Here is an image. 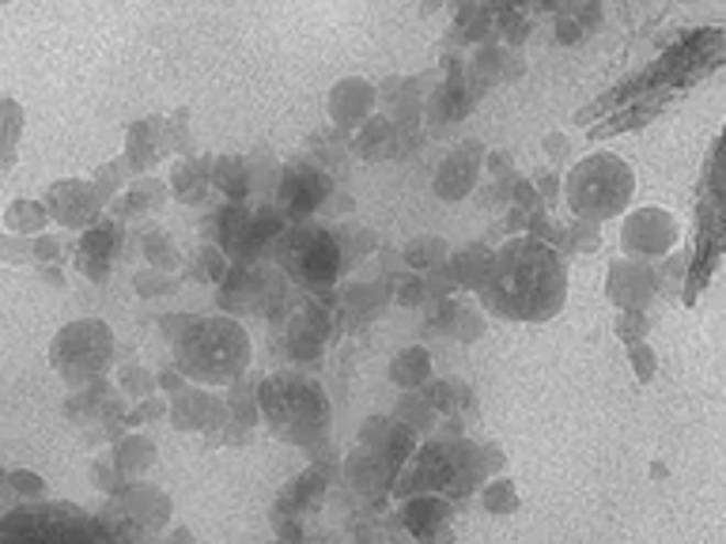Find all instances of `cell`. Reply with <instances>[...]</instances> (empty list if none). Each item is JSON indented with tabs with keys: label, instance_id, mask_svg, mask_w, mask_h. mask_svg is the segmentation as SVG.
<instances>
[{
	"label": "cell",
	"instance_id": "obj_52",
	"mask_svg": "<svg viewBox=\"0 0 726 544\" xmlns=\"http://www.w3.org/2000/svg\"><path fill=\"white\" fill-rule=\"evenodd\" d=\"M617 333L625 336L628 344H639V341H644V333H647V318L644 314H628V310H625V314H620V322H617Z\"/></svg>",
	"mask_w": 726,
	"mask_h": 544
},
{
	"label": "cell",
	"instance_id": "obj_36",
	"mask_svg": "<svg viewBox=\"0 0 726 544\" xmlns=\"http://www.w3.org/2000/svg\"><path fill=\"white\" fill-rule=\"evenodd\" d=\"M310 163H315L322 175H330V170H337L341 175L344 163H349V141H344L341 129H322V133L310 136Z\"/></svg>",
	"mask_w": 726,
	"mask_h": 544
},
{
	"label": "cell",
	"instance_id": "obj_50",
	"mask_svg": "<svg viewBox=\"0 0 726 544\" xmlns=\"http://www.w3.org/2000/svg\"><path fill=\"white\" fill-rule=\"evenodd\" d=\"M163 417H167V401H163V397L155 393V397H144V401L136 404V409L125 417V423L141 428V423H155V420H163Z\"/></svg>",
	"mask_w": 726,
	"mask_h": 544
},
{
	"label": "cell",
	"instance_id": "obj_37",
	"mask_svg": "<svg viewBox=\"0 0 726 544\" xmlns=\"http://www.w3.org/2000/svg\"><path fill=\"white\" fill-rule=\"evenodd\" d=\"M499 80H504V49L481 46L470 65H465V88H470V95H477L496 88Z\"/></svg>",
	"mask_w": 726,
	"mask_h": 544
},
{
	"label": "cell",
	"instance_id": "obj_56",
	"mask_svg": "<svg viewBox=\"0 0 726 544\" xmlns=\"http://www.w3.org/2000/svg\"><path fill=\"white\" fill-rule=\"evenodd\" d=\"M12 480H15V488H20L23 496H31V499H34V503H38L42 491H46V484H42V477H34V473H15Z\"/></svg>",
	"mask_w": 726,
	"mask_h": 544
},
{
	"label": "cell",
	"instance_id": "obj_49",
	"mask_svg": "<svg viewBox=\"0 0 726 544\" xmlns=\"http://www.w3.org/2000/svg\"><path fill=\"white\" fill-rule=\"evenodd\" d=\"M394 302H397V307H405V310L428 307V291H424V280H420L417 273H413L405 284H397V288H394Z\"/></svg>",
	"mask_w": 726,
	"mask_h": 544
},
{
	"label": "cell",
	"instance_id": "obj_45",
	"mask_svg": "<svg viewBox=\"0 0 726 544\" xmlns=\"http://www.w3.org/2000/svg\"><path fill=\"white\" fill-rule=\"evenodd\" d=\"M178 288H182V273L148 269L136 276V291H141V296H175Z\"/></svg>",
	"mask_w": 726,
	"mask_h": 544
},
{
	"label": "cell",
	"instance_id": "obj_22",
	"mask_svg": "<svg viewBox=\"0 0 726 544\" xmlns=\"http://www.w3.org/2000/svg\"><path fill=\"white\" fill-rule=\"evenodd\" d=\"M470 107H473V95L465 88V80H443L428 99H424V121H428L436 136H447L458 121L465 118Z\"/></svg>",
	"mask_w": 726,
	"mask_h": 544
},
{
	"label": "cell",
	"instance_id": "obj_14",
	"mask_svg": "<svg viewBox=\"0 0 726 544\" xmlns=\"http://www.w3.org/2000/svg\"><path fill=\"white\" fill-rule=\"evenodd\" d=\"M167 420L175 431H197V435L209 438L231 417H228V401L220 393L205 390V386H186V390L167 401Z\"/></svg>",
	"mask_w": 726,
	"mask_h": 544
},
{
	"label": "cell",
	"instance_id": "obj_19",
	"mask_svg": "<svg viewBox=\"0 0 726 544\" xmlns=\"http://www.w3.org/2000/svg\"><path fill=\"white\" fill-rule=\"evenodd\" d=\"M620 242H625V249L632 254V262L636 257L666 254V249L678 242V223H673L662 209H639L625 220Z\"/></svg>",
	"mask_w": 726,
	"mask_h": 544
},
{
	"label": "cell",
	"instance_id": "obj_3",
	"mask_svg": "<svg viewBox=\"0 0 726 544\" xmlns=\"http://www.w3.org/2000/svg\"><path fill=\"white\" fill-rule=\"evenodd\" d=\"M257 409L270 420V431L280 443L299 446L310 462H322L333 454L330 443V397L315 378H302L296 370L262 378L257 386Z\"/></svg>",
	"mask_w": 726,
	"mask_h": 544
},
{
	"label": "cell",
	"instance_id": "obj_18",
	"mask_svg": "<svg viewBox=\"0 0 726 544\" xmlns=\"http://www.w3.org/2000/svg\"><path fill=\"white\" fill-rule=\"evenodd\" d=\"M118 507L125 511L129 522L144 533V537H160L170 525V514H175V503L163 488H155L148 480H133L125 484V491L118 496Z\"/></svg>",
	"mask_w": 726,
	"mask_h": 544
},
{
	"label": "cell",
	"instance_id": "obj_1",
	"mask_svg": "<svg viewBox=\"0 0 726 544\" xmlns=\"http://www.w3.org/2000/svg\"><path fill=\"white\" fill-rule=\"evenodd\" d=\"M564 296L568 276L557 249L526 235H515L492 254L477 302H484V310L507 318V322H549L552 314H560Z\"/></svg>",
	"mask_w": 726,
	"mask_h": 544
},
{
	"label": "cell",
	"instance_id": "obj_26",
	"mask_svg": "<svg viewBox=\"0 0 726 544\" xmlns=\"http://www.w3.org/2000/svg\"><path fill=\"white\" fill-rule=\"evenodd\" d=\"M424 401L436 409V417H462V412H477V397H473L470 386L462 378H431L424 386Z\"/></svg>",
	"mask_w": 726,
	"mask_h": 544
},
{
	"label": "cell",
	"instance_id": "obj_48",
	"mask_svg": "<svg viewBox=\"0 0 726 544\" xmlns=\"http://www.w3.org/2000/svg\"><path fill=\"white\" fill-rule=\"evenodd\" d=\"M409 276H413V269L405 265L402 249H383V276H378V280H383L386 288H397V284H405Z\"/></svg>",
	"mask_w": 726,
	"mask_h": 544
},
{
	"label": "cell",
	"instance_id": "obj_44",
	"mask_svg": "<svg viewBox=\"0 0 726 544\" xmlns=\"http://www.w3.org/2000/svg\"><path fill=\"white\" fill-rule=\"evenodd\" d=\"M144 254H148V262H152V269H163V273H175L178 265H182V257L175 254V246H170V238L163 235V231H148L144 235Z\"/></svg>",
	"mask_w": 726,
	"mask_h": 544
},
{
	"label": "cell",
	"instance_id": "obj_42",
	"mask_svg": "<svg viewBox=\"0 0 726 544\" xmlns=\"http://www.w3.org/2000/svg\"><path fill=\"white\" fill-rule=\"evenodd\" d=\"M451 336H458L462 344H473L484 336V310L481 302L473 299H458L454 296V322H451Z\"/></svg>",
	"mask_w": 726,
	"mask_h": 544
},
{
	"label": "cell",
	"instance_id": "obj_35",
	"mask_svg": "<svg viewBox=\"0 0 726 544\" xmlns=\"http://www.w3.org/2000/svg\"><path fill=\"white\" fill-rule=\"evenodd\" d=\"M155 457H160V451H155L152 438L125 435L114 446V469L121 473V477H144V473H148L152 465H155Z\"/></svg>",
	"mask_w": 726,
	"mask_h": 544
},
{
	"label": "cell",
	"instance_id": "obj_57",
	"mask_svg": "<svg viewBox=\"0 0 726 544\" xmlns=\"http://www.w3.org/2000/svg\"><path fill=\"white\" fill-rule=\"evenodd\" d=\"M526 73V57L518 49H504V80H518Z\"/></svg>",
	"mask_w": 726,
	"mask_h": 544
},
{
	"label": "cell",
	"instance_id": "obj_10",
	"mask_svg": "<svg viewBox=\"0 0 726 544\" xmlns=\"http://www.w3.org/2000/svg\"><path fill=\"white\" fill-rule=\"evenodd\" d=\"M333 189L337 186L330 181V175H322L310 159H292L284 163L280 186H276V209L288 215V223H302L326 209Z\"/></svg>",
	"mask_w": 726,
	"mask_h": 544
},
{
	"label": "cell",
	"instance_id": "obj_58",
	"mask_svg": "<svg viewBox=\"0 0 726 544\" xmlns=\"http://www.w3.org/2000/svg\"><path fill=\"white\" fill-rule=\"evenodd\" d=\"M544 152H549L552 163H564L568 159V136H560V133L544 136Z\"/></svg>",
	"mask_w": 726,
	"mask_h": 544
},
{
	"label": "cell",
	"instance_id": "obj_23",
	"mask_svg": "<svg viewBox=\"0 0 726 544\" xmlns=\"http://www.w3.org/2000/svg\"><path fill=\"white\" fill-rule=\"evenodd\" d=\"M386 302H394V288H386L383 280H367V284L356 280L337 291V314L344 318V325H363L383 314Z\"/></svg>",
	"mask_w": 726,
	"mask_h": 544
},
{
	"label": "cell",
	"instance_id": "obj_9",
	"mask_svg": "<svg viewBox=\"0 0 726 544\" xmlns=\"http://www.w3.org/2000/svg\"><path fill=\"white\" fill-rule=\"evenodd\" d=\"M220 310L228 318H265L270 325H288L296 299H292L288 276L273 265H231L220 284Z\"/></svg>",
	"mask_w": 726,
	"mask_h": 544
},
{
	"label": "cell",
	"instance_id": "obj_16",
	"mask_svg": "<svg viewBox=\"0 0 726 544\" xmlns=\"http://www.w3.org/2000/svg\"><path fill=\"white\" fill-rule=\"evenodd\" d=\"M360 451L375 454L394 477H402V469L409 465V457L417 454L420 438L413 431H405L394 417H367L360 428Z\"/></svg>",
	"mask_w": 726,
	"mask_h": 544
},
{
	"label": "cell",
	"instance_id": "obj_7",
	"mask_svg": "<svg viewBox=\"0 0 726 544\" xmlns=\"http://www.w3.org/2000/svg\"><path fill=\"white\" fill-rule=\"evenodd\" d=\"M726 249V129L715 144L712 159H707L704 181H700V201H696V249L693 265H689V284L685 299L696 302L700 288L707 284V276L715 273Z\"/></svg>",
	"mask_w": 726,
	"mask_h": 544
},
{
	"label": "cell",
	"instance_id": "obj_27",
	"mask_svg": "<svg viewBox=\"0 0 726 544\" xmlns=\"http://www.w3.org/2000/svg\"><path fill=\"white\" fill-rule=\"evenodd\" d=\"M349 152L360 155L363 163L391 159V155H394V125H391V118H386V114H371L356 129V133H352Z\"/></svg>",
	"mask_w": 726,
	"mask_h": 544
},
{
	"label": "cell",
	"instance_id": "obj_33",
	"mask_svg": "<svg viewBox=\"0 0 726 544\" xmlns=\"http://www.w3.org/2000/svg\"><path fill=\"white\" fill-rule=\"evenodd\" d=\"M246 163V181H250V197H276V186H280L284 163L276 159L270 148H254L250 155H242Z\"/></svg>",
	"mask_w": 726,
	"mask_h": 544
},
{
	"label": "cell",
	"instance_id": "obj_24",
	"mask_svg": "<svg viewBox=\"0 0 726 544\" xmlns=\"http://www.w3.org/2000/svg\"><path fill=\"white\" fill-rule=\"evenodd\" d=\"M492 254L496 249L488 246V242H465V246L451 249V257H447V269H451L454 284L462 291H481L484 276H488V265H492Z\"/></svg>",
	"mask_w": 726,
	"mask_h": 544
},
{
	"label": "cell",
	"instance_id": "obj_59",
	"mask_svg": "<svg viewBox=\"0 0 726 544\" xmlns=\"http://www.w3.org/2000/svg\"><path fill=\"white\" fill-rule=\"evenodd\" d=\"M163 541H167V544H194V533H189L186 525H175V530H170Z\"/></svg>",
	"mask_w": 726,
	"mask_h": 544
},
{
	"label": "cell",
	"instance_id": "obj_38",
	"mask_svg": "<svg viewBox=\"0 0 726 544\" xmlns=\"http://www.w3.org/2000/svg\"><path fill=\"white\" fill-rule=\"evenodd\" d=\"M402 254H405V265H409L413 273H428V269L447 265V257H451V242L439 238V235H417V238H409V246H405Z\"/></svg>",
	"mask_w": 726,
	"mask_h": 544
},
{
	"label": "cell",
	"instance_id": "obj_54",
	"mask_svg": "<svg viewBox=\"0 0 726 544\" xmlns=\"http://www.w3.org/2000/svg\"><path fill=\"white\" fill-rule=\"evenodd\" d=\"M194 318H197V314H163V318H160V333L167 336L170 344H175L178 336L186 333L189 325H194Z\"/></svg>",
	"mask_w": 726,
	"mask_h": 544
},
{
	"label": "cell",
	"instance_id": "obj_8",
	"mask_svg": "<svg viewBox=\"0 0 726 544\" xmlns=\"http://www.w3.org/2000/svg\"><path fill=\"white\" fill-rule=\"evenodd\" d=\"M273 257L276 269L288 276V284L310 291V296L330 291L333 280L341 276V254H337L333 231L315 220L288 223V231L273 246Z\"/></svg>",
	"mask_w": 726,
	"mask_h": 544
},
{
	"label": "cell",
	"instance_id": "obj_55",
	"mask_svg": "<svg viewBox=\"0 0 726 544\" xmlns=\"http://www.w3.org/2000/svg\"><path fill=\"white\" fill-rule=\"evenodd\" d=\"M534 189H538V201L549 209V204H557V193H560V178L552 175V170H541L538 178H534Z\"/></svg>",
	"mask_w": 726,
	"mask_h": 544
},
{
	"label": "cell",
	"instance_id": "obj_39",
	"mask_svg": "<svg viewBox=\"0 0 726 544\" xmlns=\"http://www.w3.org/2000/svg\"><path fill=\"white\" fill-rule=\"evenodd\" d=\"M228 269H231V262L223 257V249L209 246V242H201V246L189 254V280H197V284H216V288H220Z\"/></svg>",
	"mask_w": 726,
	"mask_h": 544
},
{
	"label": "cell",
	"instance_id": "obj_43",
	"mask_svg": "<svg viewBox=\"0 0 726 544\" xmlns=\"http://www.w3.org/2000/svg\"><path fill=\"white\" fill-rule=\"evenodd\" d=\"M118 386H121V393L136 397V401L160 393V386H155V375H152L148 367H136V363H125V367L118 370Z\"/></svg>",
	"mask_w": 726,
	"mask_h": 544
},
{
	"label": "cell",
	"instance_id": "obj_4",
	"mask_svg": "<svg viewBox=\"0 0 726 544\" xmlns=\"http://www.w3.org/2000/svg\"><path fill=\"white\" fill-rule=\"evenodd\" d=\"M250 356H254L250 333L228 314L194 318V325L175 341V367L182 370V378L205 386V390L209 386H231L235 378L246 375Z\"/></svg>",
	"mask_w": 726,
	"mask_h": 544
},
{
	"label": "cell",
	"instance_id": "obj_28",
	"mask_svg": "<svg viewBox=\"0 0 726 544\" xmlns=\"http://www.w3.org/2000/svg\"><path fill=\"white\" fill-rule=\"evenodd\" d=\"M391 382L405 393H417L431 382V352L424 344H409L391 363Z\"/></svg>",
	"mask_w": 726,
	"mask_h": 544
},
{
	"label": "cell",
	"instance_id": "obj_13",
	"mask_svg": "<svg viewBox=\"0 0 726 544\" xmlns=\"http://www.w3.org/2000/svg\"><path fill=\"white\" fill-rule=\"evenodd\" d=\"M394 480H397L394 473L386 469L375 454L360 451V446L341 462V484L349 488V496L356 499L360 511H371V514L386 511V499H391Z\"/></svg>",
	"mask_w": 726,
	"mask_h": 544
},
{
	"label": "cell",
	"instance_id": "obj_17",
	"mask_svg": "<svg viewBox=\"0 0 726 544\" xmlns=\"http://www.w3.org/2000/svg\"><path fill=\"white\" fill-rule=\"evenodd\" d=\"M484 155H488L484 152V144L462 141L443 163H439L436 178H431L439 201H462V197H470L473 189H477V178L484 170Z\"/></svg>",
	"mask_w": 726,
	"mask_h": 544
},
{
	"label": "cell",
	"instance_id": "obj_30",
	"mask_svg": "<svg viewBox=\"0 0 726 544\" xmlns=\"http://www.w3.org/2000/svg\"><path fill=\"white\" fill-rule=\"evenodd\" d=\"M330 231L337 242V254H341V273L356 269L363 257L378 249V235L371 227H360V223H337Z\"/></svg>",
	"mask_w": 726,
	"mask_h": 544
},
{
	"label": "cell",
	"instance_id": "obj_29",
	"mask_svg": "<svg viewBox=\"0 0 726 544\" xmlns=\"http://www.w3.org/2000/svg\"><path fill=\"white\" fill-rule=\"evenodd\" d=\"M209 186L220 189V193L228 197V204H246L250 181H246V163H242V155H212Z\"/></svg>",
	"mask_w": 726,
	"mask_h": 544
},
{
	"label": "cell",
	"instance_id": "obj_12",
	"mask_svg": "<svg viewBox=\"0 0 726 544\" xmlns=\"http://www.w3.org/2000/svg\"><path fill=\"white\" fill-rule=\"evenodd\" d=\"M65 344H76V352H57V367H65V375L73 382L80 378H99L110 363V352H114V336L102 322H76L61 333Z\"/></svg>",
	"mask_w": 726,
	"mask_h": 544
},
{
	"label": "cell",
	"instance_id": "obj_31",
	"mask_svg": "<svg viewBox=\"0 0 726 544\" xmlns=\"http://www.w3.org/2000/svg\"><path fill=\"white\" fill-rule=\"evenodd\" d=\"M391 417L402 423L405 431H413V435L420 438H428V435H436V428H439V417H436V409H431L428 401H424V393L417 390V393H402L394 401V412Z\"/></svg>",
	"mask_w": 726,
	"mask_h": 544
},
{
	"label": "cell",
	"instance_id": "obj_40",
	"mask_svg": "<svg viewBox=\"0 0 726 544\" xmlns=\"http://www.w3.org/2000/svg\"><path fill=\"white\" fill-rule=\"evenodd\" d=\"M167 193L170 189L163 186V181H155V178H141L133 186V193L125 197V201H118L114 209H118V215H141V212H155V209H163V201H167Z\"/></svg>",
	"mask_w": 726,
	"mask_h": 544
},
{
	"label": "cell",
	"instance_id": "obj_47",
	"mask_svg": "<svg viewBox=\"0 0 726 544\" xmlns=\"http://www.w3.org/2000/svg\"><path fill=\"white\" fill-rule=\"evenodd\" d=\"M424 144H428V133H424V125L420 129H394V155H391V159L409 163L413 155L424 152Z\"/></svg>",
	"mask_w": 726,
	"mask_h": 544
},
{
	"label": "cell",
	"instance_id": "obj_53",
	"mask_svg": "<svg viewBox=\"0 0 726 544\" xmlns=\"http://www.w3.org/2000/svg\"><path fill=\"white\" fill-rule=\"evenodd\" d=\"M155 386H160L163 393L175 397V393L186 390V378H182V370L175 367V363H167V367H163V370H155Z\"/></svg>",
	"mask_w": 726,
	"mask_h": 544
},
{
	"label": "cell",
	"instance_id": "obj_46",
	"mask_svg": "<svg viewBox=\"0 0 726 544\" xmlns=\"http://www.w3.org/2000/svg\"><path fill=\"white\" fill-rule=\"evenodd\" d=\"M420 280H424V291H428V302L454 299V291H458V284H454V276H451V269H447V265L420 273Z\"/></svg>",
	"mask_w": 726,
	"mask_h": 544
},
{
	"label": "cell",
	"instance_id": "obj_11",
	"mask_svg": "<svg viewBox=\"0 0 726 544\" xmlns=\"http://www.w3.org/2000/svg\"><path fill=\"white\" fill-rule=\"evenodd\" d=\"M341 477V462L330 454L322 457V462H310L307 469L299 473V477H292L284 484V491L276 496L273 503V525L280 522H302V514H310L318 503L326 499V491H330V484Z\"/></svg>",
	"mask_w": 726,
	"mask_h": 544
},
{
	"label": "cell",
	"instance_id": "obj_5",
	"mask_svg": "<svg viewBox=\"0 0 726 544\" xmlns=\"http://www.w3.org/2000/svg\"><path fill=\"white\" fill-rule=\"evenodd\" d=\"M0 544H118L99 518L73 503H38L15 507L0 518Z\"/></svg>",
	"mask_w": 726,
	"mask_h": 544
},
{
	"label": "cell",
	"instance_id": "obj_6",
	"mask_svg": "<svg viewBox=\"0 0 726 544\" xmlns=\"http://www.w3.org/2000/svg\"><path fill=\"white\" fill-rule=\"evenodd\" d=\"M636 189V175L625 159L609 152H598L591 159L575 163V170L564 181V197L572 204L575 220L594 223L598 227L602 220H613L617 212L628 209Z\"/></svg>",
	"mask_w": 726,
	"mask_h": 544
},
{
	"label": "cell",
	"instance_id": "obj_15",
	"mask_svg": "<svg viewBox=\"0 0 726 544\" xmlns=\"http://www.w3.org/2000/svg\"><path fill=\"white\" fill-rule=\"evenodd\" d=\"M397 522H402L405 537L417 544H451L454 530V503L443 496H417L405 499L402 511H394Z\"/></svg>",
	"mask_w": 726,
	"mask_h": 544
},
{
	"label": "cell",
	"instance_id": "obj_32",
	"mask_svg": "<svg viewBox=\"0 0 726 544\" xmlns=\"http://www.w3.org/2000/svg\"><path fill=\"white\" fill-rule=\"evenodd\" d=\"M163 148H167V125H163L160 118L152 121H141V125L133 129V136H129V159H133L136 170H148L155 167V159L163 155Z\"/></svg>",
	"mask_w": 726,
	"mask_h": 544
},
{
	"label": "cell",
	"instance_id": "obj_34",
	"mask_svg": "<svg viewBox=\"0 0 726 544\" xmlns=\"http://www.w3.org/2000/svg\"><path fill=\"white\" fill-rule=\"evenodd\" d=\"M257 386H262V378L257 375H242V378H235L231 382V393L223 397L228 401V417H231V423H242V428H254L257 420H262V409H257Z\"/></svg>",
	"mask_w": 726,
	"mask_h": 544
},
{
	"label": "cell",
	"instance_id": "obj_2",
	"mask_svg": "<svg viewBox=\"0 0 726 544\" xmlns=\"http://www.w3.org/2000/svg\"><path fill=\"white\" fill-rule=\"evenodd\" d=\"M726 57V34L723 31H700V34H689V38H681L678 46L666 54L659 65L647 68L644 76H636V80H628L625 88H617L609 102H594L591 110H586L583 118L598 114L605 107H620V102L636 99L632 110H625L620 121H613L609 129H594V136H605V133H617V129H632V125H647V118L659 114L662 99L670 95L673 88H685V84L700 80V76L707 73V68H715L719 60Z\"/></svg>",
	"mask_w": 726,
	"mask_h": 544
},
{
	"label": "cell",
	"instance_id": "obj_21",
	"mask_svg": "<svg viewBox=\"0 0 726 544\" xmlns=\"http://www.w3.org/2000/svg\"><path fill=\"white\" fill-rule=\"evenodd\" d=\"M654 291H659V273L647 269L644 262H617L609 269V296L613 302H620L628 314H632V310L639 314V310L654 299Z\"/></svg>",
	"mask_w": 726,
	"mask_h": 544
},
{
	"label": "cell",
	"instance_id": "obj_20",
	"mask_svg": "<svg viewBox=\"0 0 726 544\" xmlns=\"http://www.w3.org/2000/svg\"><path fill=\"white\" fill-rule=\"evenodd\" d=\"M378 107V91L371 80H360V76H349V80L333 84L330 99H326V110H330L333 129H360L363 121L375 114Z\"/></svg>",
	"mask_w": 726,
	"mask_h": 544
},
{
	"label": "cell",
	"instance_id": "obj_41",
	"mask_svg": "<svg viewBox=\"0 0 726 544\" xmlns=\"http://www.w3.org/2000/svg\"><path fill=\"white\" fill-rule=\"evenodd\" d=\"M481 507L496 518H507L518 511V491L512 477H492L481 484Z\"/></svg>",
	"mask_w": 726,
	"mask_h": 544
},
{
	"label": "cell",
	"instance_id": "obj_51",
	"mask_svg": "<svg viewBox=\"0 0 726 544\" xmlns=\"http://www.w3.org/2000/svg\"><path fill=\"white\" fill-rule=\"evenodd\" d=\"M628 356H632V367H636L639 382H651V375H654V356L647 352V344H644V341H639V344H628Z\"/></svg>",
	"mask_w": 726,
	"mask_h": 544
},
{
	"label": "cell",
	"instance_id": "obj_25",
	"mask_svg": "<svg viewBox=\"0 0 726 544\" xmlns=\"http://www.w3.org/2000/svg\"><path fill=\"white\" fill-rule=\"evenodd\" d=\"M209 167H212V155H201V159H178L175 170H170V193L178 197L182 204H205L212 193L209 186Z\"/></svg>",
	"mask_w": 726,
	"mask_h": 544
}]
</instances>
